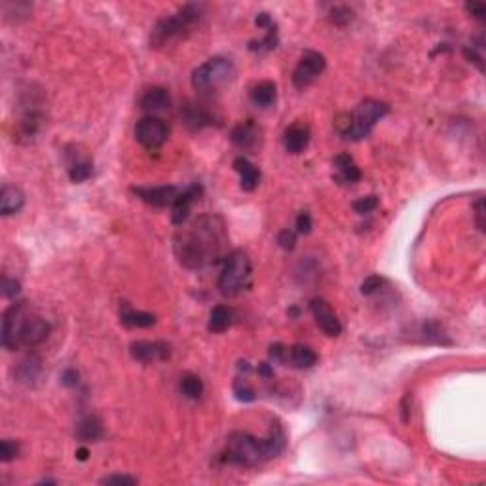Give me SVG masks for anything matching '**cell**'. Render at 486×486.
Returning <instances> with one entry per match:
<instances>
[{
    "label": "cell",
    "instance_id": "10",
    "mask_svg": "<svg viewBox=\"0 0 486 486\" xmlns=\"http://www.w3.org/2000/svg\"><path fill=\"white\" fill-rule=\"evenodd\" d=\"M131 357L139 363H156V361H166L171 357V346L163 340H137V342H131L130 346Z\"/></svg>",
    "mask_w": 486,
    "mask_h": 486
},
{
    "label": "cell",
    "instance_id": "16",
    "mask_svg": "<svg viewBox=\"0 0 486 486\" xmlns=\"http://www.w3.org/2000/svg\"><path fill=\"white\" fill-rule=\"evenodd\" d=\"M181 120L190 131H200L215 124V114L209 113L206 106L188 101L181 106Z\"/></svg>",
    "mask_w": 486,
    "mask_h": 486
},
{
    "label": "cell",
    "instance_id": "49",
    "mask_svg": "<svg viewBox=\"0 0 486 486\" xmlns=\"http://www.w3.org/2000/svg\"><path fill=\"white\" fill-rule=\"evenodd\" d=\"M76 460L78 461H86L87 458H89V450L86 449V447H80V449L76 450Z\"/></svg>",
    "mask_w": 486,
    "mask_h": 486
},
{
    "label": "cell",
    "instance_id": "17",
    "mask_svg": "<svg viewBox=\"0 0 486 486\" xmlns=\"http://www.w3.org/2000/svg\"><path fill=\"white\" fill-rule=\"evenodd\" d=\"M40 373H42V361H40V357L31 354V356H25L15 363L13 380L21 384V386H35Z\"/></svg>",
    "mask_w": 486,
    "mask_h": 486
},
{
    "label": "cell",
    "instance_id": "7",
    "mask_svg": "<svg viewBox=\"0 0 486 486\" xmlns=\"http://www.w3.org/2000/svg\"><path fill=\"white\" fill-rule=\"evenodd\" d=\"M135 137L147 150L162 149L163 143L169 137V125L158 116H144L137 122L135 127Z\"/></svg>",
    "mask_w": 486,
    "mask_h": 486
},
{
    "label": "cell",
    "instance_id": "15",
    "mask_svg": "<svg viewBox=\"0 0 486 486\" xmlns=\"http://www.w3.org/2000/svg\"><path fill=\"white\" fill-rule=\"evenodd\" d=\"M51 332V325L42 318H32L25 319V323L21 327L19 332V342L21 346H40L42 342L48 340Z\"/></svg>",
    "mask_w": 486,
    "mask_h": 486
},
{
    "label": "cell",
    "instance_id": "30",
    "mask_svg": "<svg viewBox=\"0 0 486 486\" xmlns=\"http://www.w3.org/2000/svg\"><path fill=\"white\" fill-rule=\"evenodd\" d=\"M92 175H94V163L89 160H76L69 168V179L76 185L87 181Z\"/></svg>",
    "mask_w": 486,
    "mask_h": 486
},
{
    "label": "cell",
    "instance_id": "29",
    "mask_svg": "<svg viewBox=\"0 0 486 486\" xmlns=\"http://www.w3.org/2000/svg\"><path fill=\"white\" fill-rule=\"evenodd\" d=\"M179 390H181L182 395L188 397V399H200L201 393H204V380H201L198 374L188 373L181 378Z\"/></svg>",
    "mask_w": 486,
    "mask_h": 486
},
{
    "label": "cell",
    "instance_id": "12",
    "mask_svg": "<svg viewBox=\"0 0 486 486\" xmlns=\"http://www.w3.org/2000/svg\"><path fill=\"white\" fill-rule=\"evenodd\" d=\"M201 194H204V188H201L200 182H192L187 190H182L177 196V200L171 206V223L175 226L187 225L188 217H190V211H192V206L196 201L200 200Z\"/></svg>",
    "mask_w": 486,
    "mask_h": 486
},
{
    "label": "cell",
    "instance_id": "27",
    "mask_svg": "<svg viewBox=\"0 0 486 486\" xmlns=\"http://www.w3.org/2000/svg\"><path fill=\"white\" fill-rule=\"evenodd\" d=\"M275 97H278V86L270 80L258 82V84L253 86V89H251V101H253V105L261 106V108H268V106L274 105Z\"/></svg>",
    "mask_w": 486,
    "mask_h": 486
},
{
    "label": "cell",
    "instance_id": "14",
    "mask_svg": "<svg viewBox=\"0 0 486 486\" xmlns=\"http://www.w3.org/2000/svg\"><path fill=\"white\" fill-rule=\"evenodd\" d=\"M262 130L255 124V120H245L237 124L230 133V141L239 150H255L261 144Z\"/></svg>",
    "mask_w": 486,
    "mask_h": 486
},
{
    "label": "cell",
    "instance_id": "46",
    "mask_svg": "<svg viewBox=\"0 0 486 486\" xmlns=\"http://www.w3.org/2000/svg\"><path fill=\"white\" fill-rule=\"evenodd\" d=\"M255 23L256 27H261V29H268L270 25H274V19H272V15H270L268 12H261L256 13Z\"/></svg>",
    "mask_w": 486,
    "mask_h": 486
},
{
    "label": "cell",
    "instance_id": "4",
    "mask_svg": "<svg viewBox=\"0 0 486 486\" xmlns=\"http://www.w3.org/2000/svg\"><path fill=\"white\" fill-rule=\"evenodd\" d=\"M201 15L204 8L200 4H185L168 18H162L150 32V48H162L175 38L185 37L192 31L196 23H200Z\"/></svg>",
    "mask_w": 486,
    "mask_h": 486
},
{
    "label": "cell",
    "instance_id": "6",
    "mask_svg": "<svg viewBox=\"0 0 486 486\" xmlns=\"http://www.w3.org/2000/svg\"><path fill=\"white\" fill-rule=\"evenodd\" d=\"M236 75V67L230 59L226 57H213L201 63L198 69L192 73V87L196 92H215L218 87L226 86L234 80Z\"/></svg>",
    "mask_w": 486,
    "mask_h": 486
},
{
    "label": "cell",
    "instance_id": "28",
    "mask_svg": "<svg viewBox=\"0 0 486 486\" xmlns=\"http://www.w3.org/2000/svg\"><path fill=\"white\" fill-rule=\"evenodd\" d=\"M278 44H280V32H278V25H270L268 29H266V35H264V38H261V40H251L249 44H247V48H249L251 51H255V54H266V51H272L278 48Z\"/></svg>",
    "mask_w": 486,
    "mask_h": 486
},
{
    "label": "cell",
    "instance_id": "5",
    "mask_svg": "<svg viewBox=\"0 0 486 486\" xmlns=\"http://www.w3.org/2000/svg\"><path fill=\"white\" fill-rule=\"evenodd\" d=\"M251 258L242 249H234L223 261V270L218 274L217 287L220 294L236 297L245 289L251 278Z\"/></svg>",
    "mask_w": 486,
    "mask_h": 486
},
{
    "label": "cell",
    "instance_id": "2",
    "mask_svg": "<svg viewBox=\"0 0 486 486\" xmlns=\"http://www.w3.org/2000/svg\"><path fill=\"white\" fill-rule=\"evenodd\" d=\"M285 450V431L275 422L264 439L247 431H234L226 439V449L218 454V461L236 468H256L264 461L274 460Z\"/></svg>",
    "mask_w": 486,
    "mask_h": 486
},
{
    "label": "cell",
    "instance_id": "11",
    "mask_svg": "<svg viewBox=\"0 0 486 486\" xmlns=\"http://www.w3.org/2000/svg\"><path fill=\"white\" fill-rule=\"evenodd\" d=\"M310 310H312L318 327L327 337H340L342 335V323L327 300L312 299L310 300Z\"/></svg>",
    "mask_w": 486,
    "mask_h": 486
},
{
    "label": "cell",
    "instance_id": "23",
    "mask_svg": "<svg viewBox=\"0 0 486 486\" xmlns=\"http://www.w3.org/2000/svg\"><path fill=\"white\" fill-rule=\"evenodd\" d=\"M120 321L130 329H147L156 325V316L150 312H141V310H133L130 304L120 306Z\"/></svg>",
    "mask_w": 486,
    "mask_h": 486
},
{
    "label": "cell",
    "instance_id": "45",
    "mask_svg": "<svg viewBox=\"0 0 486 486\" xmlns=\"http://www.w3.org/2000/svg\"><path fill=\"white\" fill-rule=\"evenodd\" d=\"M466 12L471 13L475 19H485L486 15V6L485 4H480V2H471V4H466Z\"/></svg>",
    "mask_w": 486,
    "mask_h": 486
},
{
    "label": "cell",
    "instance_id": "3",
    "mask_svg": "<svg viewBox=\"0 0 486 486\" xmlns=\"http://www.w3.org/2000/svg\"><path fill=\"white\" fill-rule=\"evenodd\" d=\"M390 113V106L384 101L365 99L348 114L337 120V131L348 141H361L368 137L376 122H380Z\"/></svg>",
    "mask_w": 486,
    "mask_h": 486
},
{
    "label": "cell",
    "instance_id": "32",
    "mask_svg": "<svg viewBox=\"0 0 486 486\" xmlns=\"http://www.w3.org/2000/svg\"><path fill=\"white\" fill-rule=\"evenodd\" d=\"M329 18L335 25L346 27L354 21L356 12H354L349 6H346V4H338V6H332V10L329 12Z\"/></svg>",
    "mask_w": 486,
    "mask_h": 486
},
{
    "label": "cell",
    "instance_id": "9",
    "mask_svg": "<svg viewBox=\"0 0 486 486\" xmlns=\"http://www.w3.org/2000/svg\"><path fill=\"white\" fill-rule=\"evenodd\" d=\"M25 304L23 300H15L10 308H8L4 316H2V330H0V338H2V346L6 349H18L21 346L19 342V332L21 327L25 323L23 312H25Z\"/></svg>",
    "mask_w": 486,
    "mask_h": 486
},
{
    "label": "cell",
    "instance_id": "18",
    "mask_svg": "<svg viewBox=\"0 0 486 486\" xmlns=\"http://www.w3.org/2000/svg\"><path fill=\"white\" fill-rule=\"evenodd\" d=\"M310 139H312L310 127L304 124H293L283 131V147L289 154L304 152L310 144Z\"/></svg>",
    "mask_w": 486,
    "mask_h": 486
},
{
    "label": "cell",
    "instance_id": "34",
    "mask_svg": "<svg viewBox=\"0 0 486 486\" xmlns=\"http://www.w3.org/2000/svg\"><path fill=\"white\" fill-rule=\"evenodd\" d=\"M387 281L382 278V275H368V278H365L361 283V294H365V297H370V294L378 293L382 287L386 285Z\"/></svg>",
    "mask_w": 486,
    "mask_h": 486
},
{
    "label": "cell",
    "instance_id": "1",
    "mask_svg": "<svg viewBox=\"0 0 486 486\" xmlns=\"http://www.w3.org/2000/svg\"><path fill=\"white\" fill-rule=\"evenodd\" d=\"M175 256L188 270H204L228 255V228L215 213L201 215L190 225L179 226L173 239Z\"/></svg>",
    "mask_w": 486,
    "mask_h": 486
},
{
    "label": "cell",
    "instance_id": "20",
    "mask_svg": "<svg viewBox=\"0 0 486 486\" xmlns=\"http://www.w3.org/2000/svg\"><path fill=\"white\" fill-rule=\"evenodd\" d=\"M169 103H171V99H169L168 89L160 86H154V87H150V89H147V92L141 95V99H139L141 111L150 113L152 116H154V113L166 111V108L169 106Z\"/></svg>",
    "mask_w": 486,
    "mask_h": 486
},
{
    "label": "cell",
    "instance_id": "42",
    "mask_svg": "<svg viewBox=\"0 0 486 486\" xmlns=\"http://www.w3.org/2000/svg\"><path fill=\"white\" fill-rule=\"evenodd\" d=\"M463 56L468 57V59L471 63H475V65H477V69H479L480 73L485 70V63H482V54H480V51L477 50L475 46H471V48H469V46H466V48H463Z\"/></svg>",
    "mask_w": 486,
    "mask_h": 486
},
{
    "label": "cell",
    "instance_id": "26",
    "mask_svg": "<svg viewBox=\"0 0 486 486\" xmlns=\"http://www.w3.org/2000/svg\"><path fill=\"white\" fill-rule=\"evenodd\" d=\"M234 323V310L226 304H217L209 313L207 329L211 332H225Z\"/></svg>",
    "mask_w": 486,
    "mask_h": 486
},
{
    "label": "cell",
    "instance_id": "25",
    "mask_svg": "<svg viewBox=\"0 0 486 486\" xmlns=\"http://www.w3.org/2000/svg\"><path fill=\"white\" fill-rule=\"evenodd\" d=\"M75 435L80 443H95V441H101V439H103L105 431H103V425H101L99 418L86 416L82 418L80 422L76 424Z\"/></svg>",
    "mask_w": 486,
    "mask_h": 486
},
{
    "label": "cell",
    "instance_id": "41",
    "mask_svg": "<svg viewBox=\"0 0 486 486\" xmlns=\"http://www.w3.org/2000/svg\"><path fill=\"white\" fill-rule=\"evenodd\" d=\"M268 357H270V361L283 363V365H285V359H287V346L285 344H281V342L272 344V346H270V349H268Z\"/></svg>",
    "mask_w": 486,
    "mask_h": 486
},
{
    "label": "cell",
    "instance_id": "37",
    "mask_svg": "<svg viewBox=\"0 0 486 486\" xmlns=\"http://www.w3.org/2000/svg\"><path fill=\"white\" fill-rule=\"evenodd\" d=\"M101 485H137L139 480L137 477H131V475H120V473H114V475H106V477H103V479L99 480Z\"/></svg>",
    "mask_w": 486,
    "mask_h": 486
},
{
    "label": "cell",
    "instance_id": "40",
    "mask_svg": "<svg viewBox=\"0 0 486 486\" xmlns=\"http://www.w3.org/2000/svg\"><path fill=\"white\" fill-rule=\"evenodd\" d=\"M2 293H4V297L6 299H15L19 293H21V285H19V281L15 280H10V278H2Z\"/></svg>",
    "mask_w": 486,
    "mask_h": 486
},
{
    "label": "cell",
    "instance_id": "31",
    "mask_svg": "<svg viewBox=\"0 0 486 486\" xmlns=\"http://www.w3.org/2000/svg\"><path fill=\"white\" fill-rule=\"evenodd\" d=\"M232 392L236 395V399L242 401V403H253V401L256 399L255 390H253V386L247 382L245 376H243V378L242 376H237L236 380H234V384H232Z\"/></svg>",
    "mask_w": 486,
    "mask_h": 486
},
{
    "label": "cell",
    "instance_id": "38",
    "mask_svg": "<svg viewBox=\"0 0 486 486\" xmlns=\"http://www.w3.org/2000/svg\"><path fill=\"white\" fill-rule=\"evenodd\" d=\"M424 337L425 340H430V342H437V344H450L447 342V340H443V332H441V329H439V325L437 323H424Z\"/></svg>",
    "mask_w": 486,
    "mask_h": 486
},
{
    "label": "cell",
    "instance_id": "35",
    "mask_svg": "<svg viewBox=\"0 0 486 486\" xmlns=\"http://www.w3.org/2000/svg\"><path fill=\"white\" fill-rule=\"evenodd\" d=\"M18 454H19L18 441H13V439H4V441L0 443V460L4 461V463L12 461Z\"/></svg>",
    "mask_w": 486,
    "mask_h": 486
},
{
    "label": "cell",
    "instance_id": "8",
    "mask_svg": "<svg viewBox=\"0 0 486 486\" xmlns=\"http://www.w3.org/2000/svg\"><path fill=\"white\" fill-rule=\"evenodd\" d=\"M327 67V59L319 51H306L300 57L297 69L293 70V86L297 89H306V87L318 80L321 73Z\"/></svg>",
    "mask_w": 486,
    "mask_h": 486
},
{
    "label": "cell",
    "instance_id": "13",
    "mask_svg": "<svg viewBox=\"0 0 486 486\" xmlns=\"http://www.w3.org/2000/svg\"><path fill=\"white\" fill-rule=\"evenodd\" d=\"M131 192L152 207H169L173 206L181 190L173 185H163V187H133Z\"/></svg>",
    "mask_w": 486,
    "mask_h": 486
},
{
    "label": "cell",
    "instance_id": "36",
    "mask_svg": "<svg viewBox=\"0 0 486 486\" xmlns=\"http://www.w3.org/2000/svg\"><path fill=\"white\" fill-rule=\"evenodd\" d=\"M275 242L283 251H294V247H297V232L281 230L275 237Z\"/></svg>",
    "mask_w": 486,
    "mask_h": 486
},
{
    "label": "cell",
    "instance_id": "33",
    "mask_svg": "<svg viewBox=\"0 0 486 486\" xmlns=\"http://www.w3.org/2000/svg\"><path fill=\"white\" fill-rule=\"evenodd\" d=\"M378 196H374V194H370V196H363V198H359V200H356L354 204H351V207H354V211L359 213V215H368V213H373L376 207H378Z\"/></svg>",
    "mask_w": 486,
    "mask_h": 486
},
{
    "label": "cell",
    "instance_id": "44",
    "mask_svg": "<svg viewBox=\"0 0 486 486\" xmlns=\"http://www.w3.org/2000/svg\"><path fill=\"white\" fill-rule=\"evenodd\" d=\"M475 225L480 232H485V200L479 198L475 204Z\"/></svg>",
    "mask_w": 486,
    "mask_h": 486
},
{
    "label": "cell",
    "instance_id": "19",
    "mask_svg": "<svg viewBox=\"0 0 486 486\" xmlns=\"http://www.w3.org/2000/svg\"><path fill=\"white\" fill-rule=\"evenodd\" d=\"M332 166L337 169V175L332 177L337 182L354 185V182L361 181V169L357 168V163L354 162V158L349 156V154H338L332 160Z\"/></svg>",
    "mask_w": 486,
    "mask_h": 486
},
{
    "label": "cell",
    "instance_id": "43",
    "mask_svg": "<svg viewBox=\"0 0 486 486\" xmlns=\"http://www.w3.org/2000/svg\"><path fill=\"white\" fill-rule=\"evenodd\" d=\"M78 382H80V374H78L76 368H67V370H63V374H61L63 386L76 387L78 386Z\"/></svg>",
    "mask_w": 486,
    "mask_h": 486
},
{
    "label": "cell",
    "instance_id": "22",
    "mask_svg": "<svg viewBox=\"0 0 486 486\" xmlns=\"http://www.w3.org/2000/svg\"><path fill=\"white\" fill-rule=\"evenodd\" d=\"M23 206H25V194L21 192V188L4 185L0 190V213L4 217H10L21 211Z\"/></svg>",
    "mask_w": 486,
    "mask_h": 486
},
{
    "label": "cell",
    "instance_id": "48",
    "mask_svg": "<svg viewBox=\"0 0 486 486\" xmlns=\"http://www.w3.org/2000/svg\"><path fill=\"white\" fill-rule=\"evenodd\" d=\"M409 403H411V395L406 393L405 397H403V401H401V416H403V422H405V424L411 420V405H409Z\"/></svg>",
    "mask_w": 486,
    "mask_h": 486
},
{
    "label": "cell",
    "instance_id": "21",
    "mask_svg": "<svg viewBox=\"0 0 486 486\" xmlns=\"http://www.w3.org/2000/svg\"><path fill=\"white\" fill-rule=\"evenodd\" d=\"M234 169L239 175V187L245 192H253L258 182H261V169L256 168L255 163H251L247 158H236L234 160Z\"/></svg>",
    "mask_w": 486,
    "mask_h": 486
},
{
    "label": "cell",
    "instance_id": "24",
    "mask_svg": "<svg viewBox=\"0 0 486 486\" xmlns=\"http://www.w3.org/2000/svg\"><path fill=\"white\" fill-rule=\"evenodd\" d=\"M316 363H318V354L310 346L304 344L287 346L285 365H293L297 368H312Z\"/></svg>",
    "mask_w": 486,
    "mask_h": 486
},
{
    "label": "cell",
    "instance_id": "47",
    "mask_svg": "<svg viewBox=\"0 0 486 486\" xmlns=\"http://www.w3.org/2000/svg\"><path fill=\"white\" fill-rule=\"evenodd\" d=\"M256 373H258V376H262L264 380H272V378H274V368H272L270 363H258Z\"/></svg>",
    "mask_w": 486,
    "mask_h": 486
},
{
    "label": "cell",
    "instance_id": "39",
    "mask_svg": "<svg viewBox=\"0 0 486 486\" xmlns=\"http://www.w3.org/2000/svg\"><path fill=\"white\" fill-rule=\"evenodd\" d=\"M294 226H297V232H299V234H310V232H312V226H313L312 215H310L308 211H300L299 217H297V223H294Z\"/></svg>",
    "mask_w": 486,
    "mask_h": 486
}]
</instances>
